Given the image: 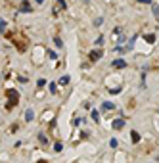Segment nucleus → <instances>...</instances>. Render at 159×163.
I'll return each mask as SVG.
<instances>
[{
	"label": "nucleus",
	"instance_id": "2eb2a0df",
	"mask_svg": "<svg viewBox=\"0 0 159 163\" xmlns=\"http://www.w3.org/2000/svg\"><path fill=\"white\" fill-rule=\"evenodd\" d=\"M48 86V90L52 92V94H58V83H50V84H46Z\"/></svg>",
	"mask_w": 159,
	"mask_h": 163
},
{
	"label": "nucleus",
	"instance_id": "f3484780",
	"mask_svg": "<svg viewBox=\"0 0 159 163\" xmlns=\"http://www.w3.org/2000/svg\"><path fill=\"white\" fill-rule=\"evenodd\" d=\"M54 46L56 48H63V40L60 37H54Z\"/></svg>",
	"mask_w": 159,
	"mask_h": 163
},
{
	"label": "nucleus",
	"instance_id": "4468645a",
	"mask_svg": "<svg viewBox=\"0 0 159 163\" xmlns=\"http://www.w3.org/2000/svg\"><path fill=\"white\" fill-rule=\"evenodd\" d=\"M142 38H144V40L148 42V44H153V42H155V38H157V37L153 35V33H150V35H144Z\"/></svg>",
	"mask_w": 159,
	"mask_h": 163
},
{
	"label": "nucleus",
	"instance_id": "1a4fd4ad",
	"mask_svg": "<svg viewBox=\"0 0 159 163\" xmlns=\"http://www.w3.org/2000/svg\"><path fill=\"white\" fill-rule=\"evenodd\" d=\"M33 119H35V111H33L31 107H27L25 110V123H31Z\"/></svg>",
	"mask_w": 159,
	"mask_h": 163
},
{
	"label": "nucleus",
	"instance_id": "7c9ffc66",
	"mask_svg": "<svg viewBox=\"0 0 159 163\" xmlns=\"http://www.w3.org/2000/svg\"><path fill=\"white\" fill-rule=\"evenodd\" d=\"M157 163H159V156H157Z\"/></svg>",
	"mask_w": 159,
	"mask_h": 163
},
{
	"label": "nucleus",
	"instance_id": "ddd939ff",
	"mask_svg": "<svg viewBox=\"0 0 159 163\" xmlns=\"http://www.w3.org/2000/svg\"><path fill=\"white\" fill-rule=\"evenodd\" d=\"M152 14H153L155 21L159 23V4H152Z\"/></svg>",
	"mask_w": 159,
	"mask_h": 163
},
{
	"label": "nucleus",
	"instance_id": "9d476101",
	"mask_svg": "<svg viewBox=\"0 0 159 163\" xmlns=\"http://www.w3.org/2000/svg\"><path fill=\"white\" fill-rule=\"evenodd\" d=\"M111 110H115L113 102H102V111H111Z\"/></svg>",
	"mask_w": 159,
	"mask_h": 163
},
{
	"label": "nucleus",
	"instance_id": "9b49d317",
	"mask_svg": "<svg viewBox=\"0 0 159 163\" xmlns=\"http://www.w3.org/2000/svg\"><path fill=\"white\" fill-rule=\"evenodd\" d=\"M90 119H92L94 123H100V121H102V117H100V110H92V111H90Z\"/></svg>",
	"mask_w": 159,
	"mask_h": 163
},
{
	"label": "nucleus",
	"instance_id": "412c9836",
	"mask_svg": "<svg viewBox=\"0 0 159 163\" xmlns=\"http://www.w3.org/2000/svg\"><path fill=\"white\" fill-rule=\"evenodd\" d=\"M46 84H48V83H46V79H39V81H37V88H44Z\"/></svg>",
	"mask_w": 159,
	"mask_h": 163
},
{
	"label": "nucleus",
	"instance_id": "a211bd4d",
	"mask_svg": "<svg viewBox=\"0 0 159 163\" xmlns=\"http://www.w3.org/2000/svg\"><path fill=\"white\" fill-rule=\"evenodd\" d=\"M61 150H63V144L60 142V140H58V142H54V152H56V154H60Z\"/></svg>",
	"mask_w": 159,
	"mask_h": 163
},
{
	"label": "nucleus",
	"instance_id": "6e6552de",
	"mask_svg": "<svg viewBox=\"0 0 159 163\" xmlns=\"http://www.w3.org/2000/svg\"><path fill=\"white\" fill-rule=\"evenodd\" d=\"M37 138H39V142H40L42 146H50V140H48V136L44 134V133H39V136H37Z\"/></svg>",
	"mask_w": 159,
	"mask_h": 163
},
{
	"label": "nucleus",
	"instance_id": "f03ea898",
	"mask_svg": "<svg viewBox=\"0 0 159 163\" xmlns=\"http://www.w3.org/2000/svg\"><path fill=\"white\" fill-rule=\"evenodd\" d=\"M102 56H104V52H102L100 48H98V50L94 48V50H90V52H88V61H90V63H96V61L102 60Z\"/></svg>",
	"mask_w": 159,
	"mask_h": 163
},
{
	"label": "nucleus",
	"instance_id": "5701e85b",
	"mask_svg": "<svg viewBox=\"0 0 159 163\" xmlns=\"http://www.w3.org/2000/svg\"><path fill=\"white\" fill-rule=\"evenodd\" d=\"M121 92H123L121 86H117V88H109V94H121Z\"/></svg>",
	"mask_w": 159,
	"mask_h": 163
},
{
	"label": "nucleus",
	"instance_id": "2f4dec72",
	"mask_svg": "<svg viewBox=\"0 0 159 163\" xmlns=\"http://www.w3.org/2000/svg\"><path fill=\"white\" fill-rule=\"evenodd\" d=\"M157 113H159V110H157Z\"/></svg>",
	"mask_w": 159,
	"mask_h": 163
},
{
	"label": "nucleus",
	"instance_id": "f8f14e48",
	"mask_svg": "<svg viewBox=\"0 0 159 163\" xmlns=\"http://www.w3.org/2000/svg\"><path fill=\"white\" fill-rule=\"evenodd\" d=\"M69 81H71L69 75H63V77H60V81H58V86H65V84H69Z\"/></svg>",
	"mask_w": 159,
	"mask_h": 163
},
{
	"label": "nucleus",
	"instance_id": "c85d7f7f",
	"mask_svg": "<svg viewBox=\"0 0 159 163\" xmlns=\"http://www.w3.org/2000/svg\"><path fill=\"white\" fill-rule=\"evenodd\" d=\"M35 4H39V6H40V4H44V0H35Z\"/></svg>",
	"mask_w": 159,
	"mask_h": 163
},
{
	"label": "nucleus",
	"instance_id": "b1692460",
	"mask_svg": "<svg viewBox=\"0 0 159 163\" xmlns=\"http://www.w3.org/2000/svg\"><path fill=\"white\" fill-rule=\"evenodd\" d=\"M83 121H84V119H83V117H81V119H73V127H79V125H81Z\"/></svg>",
	"mask_w": 159,
	"mask_h": 163
},
{
	"label": "nucleus",
	"instance_id": "7ed1b4c3",
	"mask_svg": "<svg viewBox=\"0 0 159 163\" xmlns=\"http://www.w3.org/2000/svg\"><path fill=\"white\" fill-rule=\"evenodd\" d=\"M125 125H127V119H125V117H117V119H113V121H111V129L113 130H123Z\"/></svg>",
	"mask_w": 159,
	"mask_h": 163
},
{
	"label": "nucleus",
	"instance_id": "dca6fc26",
	"mask_svg": "<svg viewBox=\"0 0 159 163\" xmlns=\"http://www.w3.org/2000/svg\"><path fill=\"white\" fill-rule=\"evenodd\" d=\"M6 29H8V23H6V19H2V17H0V33L4 35V33H6Z\"/></svg>",
	"mask_w": 159,
	"mask_h": 163
},
{
	"label": "nucleus",
	"instance_id": "bb28decb",
	"mask_svg": "<svg viewBox=\"0 0 159 163\" xmlns=\"http://www.w3.org/2000/svg\"><path fill=\"white\" fill-rule=\"evenodd\" d=\"M17 81H19L21 84H25V83H27V77H23V75H21V77H17Z\"/></svg>",
	"mask_w": 159,
	"mask_h": 163
},
{
	"label": "nucleus",
	"instance_id": "cd10ccee",
	"mask_svg": "<svg viewBox=\"0 0 159 163\" xmlns=\"http://www.w3.org/2000/svg\"><path fill=\"white\" fill-rule=\"evenodd\" d=\"M138 2H140V4H150V6L153 4V2H152V0H138Z\"/></svg>",
	"mask_w": 159,
	"mask_h": 163
},
{
	"label": "nucleus",
	"instance_id": "0eeeda50",
	"mask_svg": "<svg viewBox=\"0 0 159 163\" xmlns=\"http://www.w3.org/2000/svg\"><path fill=\"white\" fill-rule=\"evenodd\" d=\"M140 140H142V136H140L138 130H130V142H132V144H138Z\"/></svg>",
	"mask_w": 159,
	"mask_h": 163
},
{
	"label": "nucleus",
	"instance_id": "a878e982",
	"mask_svg": "<svg viewBox=\"0 0 159 163\" xmlns=\"http://www.w3.org/2000/svg\"><path fill=\"white\" fill-rule=\"evenodd\" d=\"M88 138V130H81V140H86Z\"/></svg>",
	"mask_w": 159,
	"mask_h": 163
},
{
	"label": "nucleus",
	"instance_id": "423d86ee",
	"mask_svg": "<svg viewBox=\"0 0 159 163\" xmlns=\"http://www.w3.org/2000/svg\"><path fill=\"white\" fill-rule=\"evenodd\" d=\"M35 12L31 6H29V0H21V6H19V14H31Z\"/></svg>",
	"mask_w": 159,
	"mask_h": 163
},
{
	"label": "nucleus",
	"instance_id": "f257e3e1",
	"mask_svg": "<svg viewBox=\"0 0 159 163\" xmlns=\"http://www.w3.org/2000/svg\"><path fill=\"white\" fill-rule=\"evenodd\" d=\"M6 96H8V100H10V102H8V106H6L8 110H12L14 106H17V104H19V92H17L16 88H8V90H6Z\"/></svg>",
	"mask_w": 159,
	"mask_h": 163
},
{
	"label": "nucleus",
	"instance_id": "393cba45",
	"mask_svg": "<svg viewBox=\"0 0 159 163\" xmlns=\"http://www.w3.org/2000/svg\"><path fill=\"white\" fill-rule=\"evenodd\" d=\"M48 56H50V60H58V54H56L54 50H50V52H48Z\"/></svg>",
	"mask_w": 159,
	"mask_h": 163
},
{
	"label": "nucleus",
	"instance_id": "6ab92c4d",
	"mask_svg": "<svg viewBox=\"0 0 159 163\" xmlns=\"http://www.w3.org/2000/svg\"><path fill=\"white\" fill-rule=\"evenodd\" d=\"M117 146H119V140H117V138H111V140H109V148H111V150H115Z\"/></svg>",
	"mask_w": 159,
	"mask_h": 163
},
{
	"label": "nucleus",
	"instance_id": "c756f323",
	"mask_svg": "<svg viewBox=\"0 0 159 163\" xmlns=\"http://www.w3.org/2000/svg\"><path fill=\"white\" fill-rule=\"evenodd\" d=\"M37 163H48V161H46V159H39Z\"/></svg>",
	"mask_w": 159,
	"mask_h": 163
},
{
	"label": "nucleus",
	"instance_id": "aec40b11",
	"mask_svg": "<svg viewBox=\"0 0 159 163\" xmlns=\"http://www.w3.org/2000/svg\"><path fill=\"white\" fill-rule=\"evenodd\" d=\"M104 40H106V38H104V37H102V35H100V37H98V38L94 40V46H98V48H100L102 44H104Z\"/></svg>",
	"mask_w": 159,
	"mask_h": 163
},
{
	"label": "nucleus",
	"instance_id": "4be33fe9",
	"mask_svg": "<svg viewBox=\"0 0 159 163\" xmlns=\"http://www.w3.org/2000/svg\"><path fill=\"white\" fill-rule=\"evenodd\" d=\"M102 23H104V17H102V16L94 19V27H102Z\"/></svg>",
	"mask_w": 159,
	"mask_h": 163
},
{
	"label": "nucleus",
	"instance_id": "39448f33",
	"mask_svg": "<svg viewBox=\"0 0 159 163\" xmlns=\"http://www.w3.org/2000/svg\"><path fill=\"white\" fill-rule=\"evenodd\" d=\"M61 10H67V2H65V0H56V6H54V12L52 14L58 16Z\"/></svg>",
	"mask_w": 159,
	"mask_h": 163
},
{
	"label": "nucleus",
	"instance_id": "20e7f679",
	"mask_svg": "<svg viewBox=\"0 0 159 163\" xmlns=\"http://www.w3.org/2000/svg\"><path fill=\"white\" fill-rule=\"evenodd\" d=\"M111 67H113V69H127V60L115 58V60L111 61Z\"/></svg>",
	"mask_w": 159,
	"mask_h": 163
}]
</instances>
